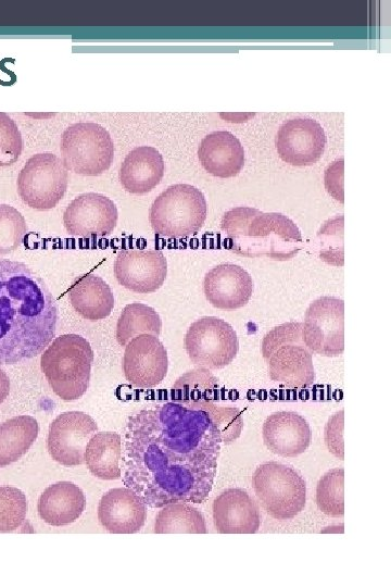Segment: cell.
Instances as JSON below:
<instances>
[{
	"label": "cell",
	"instance_id": "cell-1",
	"mask_svg": "<svg viewBox=\"0 0 391 587\" xmlns=\"http://www.w3.org/2000/svg\"><path fill=\"white\" fill-rule=\"evenodd\" d=\"M220 449V432L198 402L142 409L125 426L123 483L150 508L202 503L212 490Z\"/></svg>",
	"mask_w": 391,
	"mask_h": 587
},
{
	"label": "cell",
	"instance_id": "cell-2",
	"mask_svg": "<svg viewBox=\"0 0 391 587\" xmlns=\"http://www.w3.org/2000/svg\"><path fill=\"white\" fill-rule=\"evenodd\" d=\"M58 320L43 279L23 262L0 259V365L40 354L53 340Z\"/></svg>",
	"mask_w": 391,
	"mask_h": 587
},
{
	"label": "cell",
	"instance_id": "cell-3",
	"mask_svg": "<svg viewBox=\"0 0 391 587\" xmlns=\"http://www.w3.org/2000/svg\"><path fill=\"white\" fill-rule=\"evenodd\" d=\"M220 227L226 234L228 248L242 257L263 255L286 261L302 248L299 227L281 213H264L254 208L238 207L223 215Z\"/></svg>",
	"mask_w": 391,
	"mask_h": 587
},
{
	"label": "cell",
	"instance_id": "cell-4",
	"mask_svg": "<svg viewBox=\"0 0 391 587\" xmlns=\"http://www.w3.org/2000/svg\"><path fill=\"white\" fill-rule=\"evenodd\" d=\"M93 351L84 337L64 334L42 352L40 367L53 392L64 401L80 398L89 387Z\"/></svg>",
	"mask_w": 391,
	"mask_h": 587
},
{
	"label": "cell",
	"instance_id": "cell-5",
	"mask_svg": "<svg viewBox=\"0 0 391 587\" xmlns=\"http://www.w3.org/2000/svg\"><path fill=\"white\" fill-rule=\"evenodd\" d=\"M262 354L272 380L288 388H305L315 379L312 351L302 338V323L288 322L263 338Z\"/></svg>",
	"mask_w": 391,
	"mask_h": 587
},
{
	"label": "cell",
	"instance_id": "cell-6",
	"mask_svg": "<svg viewBox=\"0 0 391 587\" xmlns=\"http://www.w3.org/2000/svg\"><path fill=\"white\" fill-rule=\"evenodd\" d=\"M206 218V200L200 189L189 184H175L153 201L149 220L155 234L166 238L195 235Z\"/></svg>",
	"mask_w": 391,
	"mask_h": 587
},
{
	"label": "cell",
	"instance_id": "cell-7",
	"mask_svg": "<svg viewBox=\"0 0 391 587\" xmlns=\"http://www.w3.org/2000/svg\"><path fill=\"white\" fill-rule=\"evenodd\" d=\"M252 485L258 503L275 520H291L305 507V480L290 465L262 463L253 473Z\"/></svg>",
	"mask_w": 391,
	"mask_h": 587
},
{
	"label": "cell",
	"instance_id": "cell-8",
	"mask_svg": "<svg viewBox=\"0 0 391 587\" xmlns=\"http://www.w3.org/2000/svg\"><path fill=\"white\" fill-rule=\"evenodd\" d=\"M62 161L67 168L85 176H98L113 162L114 145L109 132L92 122L68 126L61 139Z\"/></svg>",
	"mask_w": 391,
	"mask_h": 587
},
{
	"label": "cell",
	"instance_id": "cell-9",
	"mask_svg": "<svg viewBox=\"0 0 391 587\" xmlns=\"http://www.w3.org/2000/svg\"><path fill=\"white\" fill-rule=\"evenodd\" d=\"M68 173L63 161L53 153H37L29 158L17 176V192L31 209L54 208L63 198Z\"/></svg>",
	"mask_w": 391,
	"mask_h": 587
},
{
	"label": "cell",
	"instance_id": "cell-10",
	"mask_svg": "<svg viewBox=\"0 0 391 587\" xmlns=\"http://www.w3.org/2000/svg\"><path fill=\"white\" fill-rule=\"evenodd\" d=\"M191 362L209 370L223 369L236 358L239 342L235 329L224 320L203 316L193 322L184 339Z\"/></svg>",
	"mask_w": 391,
	"mask_h": 587
},
{
	"label": "cell",
	"instance_id": "cell-11",
	"mask_svg": "<svg viewBox=\"0 0 391 587\" xmlns=\"http://www.w3.org/2000/svg\"><path fill=\"white\" fill-rule=\"evenodd\" d=\"M306 347L323 357H338L344 350V302L336 297L313 301L302 323Z\"/></svg>",
	"mask_w": 391,
	"mask_h": 587
},
{
	"label": "cell",
	"instance_id": "cell-12",
	"mask_svg": "<svg viewBox=\"0 0 391 587\" xmlns=\"http://www.w3.org/2000/svg\"><path fill=\"white\" fill-rule=\"evenodd\" d=\"M97 429L94 420L84 412L61 413L49 426L48 452L54 461L62 465L83 464L86 446Z\"/></svg>",
	"mask_w": 391,
	"mask_h": 587
},
{
	"label": "cell",
	"instance_id": "cell-13",
	"mask_svg": "<svg viewBox=\"0 0 391 587\" xmlns=\"http://www.w3.org/2000/svg\"><path fill=\"white\" fill-rule=\"evenodd\" d=\"M117 217V208L110 198L98 192H86L70 202L63 214V223L72 236L96 238L113 233Z\"/></svg>",
	"mask_w": 391,
	"mask_h": 587
},
{
	"label": "cell",
	"instance_id": "cell-14",
	"mask_svg": "<svg viewBox=\"0 0 391 587\" xmlns=\"http://www.w3.org/2000/svg\"><path fill=\"white\" fill-rule=\"evenodd\" d=\"M167 369V352L157 336L141 334L125 346L123 371L133 386L155 387L165 378Z\"/></svg>",
	"mask_w": 391,
	"mask_h": 587
},
{
	"label": "cell",
	"instance_id": "cell-15",
	"mask_svg": "<svg viewBox=\"0 0 391 587\" xmlns=\"http://www.w3.org/2000/svg\"><path fill=\"white\" fill-rule=\"evenodd\" d=\"M275 146L279 157L294 166L316 163L324 153L326 136L321 125L310 117H295L278 129Z\"/></svg>",
	"mask_w": 391,
	"mask_h": 587
},
{
	"label": "cell",
	"instance_id": "cell-16",
	"mask_svg": "<svg viewBox=\"0 0 391 587\" xmlns=\"http://www.w3.org/2000/svg\"><path fill=\"white\" fill-rule=\"evenodd\" d=\"M167 274V261L156 249L121 250L114 262V275L125 288L149 294L157 290Z\"/></svg>",
	"mask_w": 391,
	"mask_h": 587
},
{
	"label": "cell",
	"instance_id": "cell-17",
	"mask_svg": "<svg viewBox=\"0 0 391 587\" xmlns=\"http://www.w3.org/2000/svg\"><path fill=\"white\" fill-rule=\"evenodd\" d=\"M203 290L205 298L213 307L235 310L249 302L253 292V280L241 266L224 263L205 274Z\"/></svg>",
	"mask_w": 391,
	"mask_h": 587
},
{
	"label": "cell",
	"instance_id": "cell-18",
	"mask_svg": "<svg viewBox=\"0 0 391 587\" xmlns=\"http://www.w3.org/2000/svg\"><path fill=\"white\" fill-rule=\"evenodd\" d=\"M262 435L267 449L283 458L300 455L312 441L310 424L293 411H278L267 416Z\"/></svg>",
	"mask_w": 391,
	"mask_h": 587
},
{
	"label": "cell",
	"instance_id": "cell-19",
	"mask_svg": "<svg viewBox=\"0 0 391 587\" xmlns=\"http://www.w3.org/2000/svg\"><path fill=\"white\" fill-rule=\"evenodd\" d=\"M213 522L220 534H255L261 512L255 500L241 488H228L212 505Z\"/></svg>",
	"mask_w": 391,
	"mask_h": 587
},
{
	"label": "cell",
	"instance_id": "cell-20",
	"mask_svg": "<svg viewBox=\"0 0 391 587\" xmlns=\"http://www.w3.org/2000/svg\"><path fill=\"white\" fill-rule=\"evenodd\" d=\"M98 519L113 534H135L144 525L147 505L131 489L113 488L100 499Z\"/></svg>",
	"mask_w": 391,
	"mask_h": 587
},
{
	"label": "cell",
	"instance_id": "cell-21",
	"mask_svg": "<svg viewBox=\"0 0 391 587\" xmlns=\"http://www.w3.org/2000/svg\"><path fill=\"white\" fill-rule=\"evenodd\" d=\"M198 157L206 172L220 178L238 175L244 164L241 142L226 130L206 135L200 142Z\"/></svg>",
	"mask_w": 391,
	"mask_h": 587
},
{
	"label": "cell",
	"instance_id": "cell-22",
	"mask_svg": "<svg viewBox=\"0 0 391 587\" xmlns=\"http://www.w3.org/2000/svg\"><path fill=\"white\" fill-rule=\"evenodd\" d=\"M165 172L162 154L153 147L140 146L133 149L119 168V182L130 193L151 191L161 182Z\"/></svg>",
	"mask_w": 391,
	"mask_h": 587
},
{
	"label": "cell",
	"instance_id": "cell-23",
	"mask_svg": "<svg viewBox=\"0 0 391 587\" xmlns=\"http://www.w3.org/2000/svg\"><path fill=\"white\" fill-rule=\"evenodd\" d=\"M86 497L81 489L70 482H59L47 487L38 500L41 520L52 526L68 525L81 515Z\"/></svg>",
	"mask_w": 391,
	"mask_h": 587
},
{
	"label": "cell",
	"instance_id": "cell-24",
	"mask_svg": "<svg viewBox=\"0 0 391 587\" xmlns=\"http://www.w3.org/2000/svg\"><path fill=\"white\" fill-rule=\"evenodd\" d=\"M68 299L74 310L89 321L109 316L114 307L110 286L93 273L80 275L72 282Z\"/></svg>",
	"mask_w": 391,
	"mask_h": 587
},
{
	"label": "cell",
	"instance_id": "cell-25",
	"mask_svg": "<svg viewBox=\"0 0 391 587\" xmlns=\"http://www.w3.org/2000/svg\"><path fill=\"white\" fill-rule=\"evenodd\" d=\"M122 439L119 434L100 432L88 441L84 454L85 463L92 475L100 479H118L122 475Z\"/></svg>",
	"mask_w": 391,
	"mask_h": 587
},
{
	"label": "cell",
	"instance_id": "cell-26",
	"mask_svg": "<svg viewBox=\"0 0 391 587\" xmlns=\"http://www.w3.org/2000/svg\"><path fill=\"white\" fill-rule=\"evenodd\" d=\"M39 426L35 417L18 415L0 424V467L21 459L36 440Z\"/></svg>",
	"mask_w": 391,
	"mask_h": 587
},
{
	"label": "cell",
	"instance_id": "cell-27",
	"mask_svg": "<svg viewBox=\"0 0 391 587\" xmlns=\"http://www.w3.org/2000/svg\"><path fill=\"white\" fill-rule=\"evenodd\" d=\"M155 534H205L206 524L203 514L188 502H175L162 507L155 523Z\"/></svg>",
	"mask_w": 391,
	"mask_h": 587
},
{
	"label": "cell",
	"instance_id": "cell-28",
	"mask_svg": "<svg viewBox=\"0 0 391 587\" xmlns=\"http://www.w3.org/2000/svg\"><path fill=\"white\" fill-rule=\"evenodd\" d=\"M162 321L156 311L143 303L134 302L127 304L116 324V340L125 347L130 339L141 334L159 336Z\"/></svg>",
	"mask_w": 391,
	"mask_h": 587
},
{
	"label": "cell",
	"instance_id": "cell-29",
	"mask_svg": "<svg viewBox=\"0 0 391 587\" xmlns=\"http://www.w3.org/2000/svg\"><path fill=\"white\" fill-rule=\"evenodd\" d=\"M218 388L217 378L209 370L200 367L179 377L173 386L176 402L213 401Z\"/></svg>",
	"mask_w": 391,
	"mask_h": 587
},
{
	"label": "cell",
	"instance_id": "cell-30",
	"mask_svg": "<svg viewBox=\"0 0 391 587\" xmlns=\"http://www.w3.org/2000/svg\"><path fill=\"white\" fill-rule=\"evenodd\" d=\"M344 469L336 467L325 473L316 487V504L326 515L340 517L344 514Z\"/></svg>",
	"mask_w": 391,
	"mask_h": 587
},
{
	"label": "cell",
	"instance_id": "cell-31",
	"mask_svg": "<svg viewBox=\"0 0 391 587\" xmlns=\"http://www.w3.org/2000/svg\"><path fill=\"white\" fill-rule=\"evenodd\" d=\"M27 509V499L21 489L0 486V533L20 528L25 523Z\"/></svg>",
	"mask_w": 391,
	"mask_h": 587
},
{
	"label": "cell",
	"instance_id": "cell-32",
	"mask_svg": "<svg viewBox=\"0 0 391 587\" xmlns=\"http://www.w3.org/2000/svg\"><path fill=\"white\" fill-rule=\"evenodd\" d=\"M27 229L26 221L20 211L9 204H0V254L16 250Z\"/></svg>",
	"mask_w": 391,
	"mask_h": 587
},
{
	"label": "cell",
	"instance_id": "cell-33",
	"mask_svg": "<svg viewBox=\"0 0 391 587\" xmlns=\"http://www.w3.org/2000/svg\"><path fill=\"white\" fill-rule=\"evenodd\" d=\"M205 409L220 432L222 442L229 445L241 434L243 420L241 412L236 407H224L213 401H197Z\"/></svg>",
	"mask_w": 391,
	"mask_h": 587
},
{
	"label": "cell",
	"instance_id": "cell-34",
	"mask_svg": "<svg viewBox=\"0 0 391 587\" xmlns=\"http://www.w3.org/2000/svg\"><path fill=\"white\" fill-rule=\"evenodd\" d=\"M317 238L320 258L332 265H343V216L327 221Z\"/></svg>",
	"mask_w": 391,
	"mask_h": 587
},
{
	"label": "cell",
	"instance_id": "cell-35",
	"mask_svg": "<svg viewBox=\"0 0 391 587\" xmlns=\"http://www.w3.org/2000/svg\"><path fill=\"white\" fill-rule=\"evenodd\" d=\"M23 149V140L15 122L0 112V166L14 164Z\"/></svg>",
	"mask_w": 391,
	"mask_h": 587
},
{
	"label": "cell",
	"instance_id": "cell-36",
	"mask_svg": "<svg viewBox=\"0 0 391 587\" xmlns=\"http://www.w3.org/2000/svg\"><path fill=\"white\" fill-rule=\"evenodd\" d=\"M325 442L329 451L339 458L344 459L343 448V410L333 414L325 426Z\"/></svg>",
	"mask_w": 391,
	"mask_h": 587
},
{
	"label": "cell",
	"instance_id": "cell-37",
	"mask_svg": "<svg viewBox=\"0 0 391 587\" xmlns=\"http://www.w3.org/2000/svg\"><path fill=\"white\" fill-rule=\"evenodd\" d=\"M10 392V379L3 370L0 369V403H2Z\"/></svg>",
	"mask_w": 391,
	"mask_h": 587
}]
</instances>
